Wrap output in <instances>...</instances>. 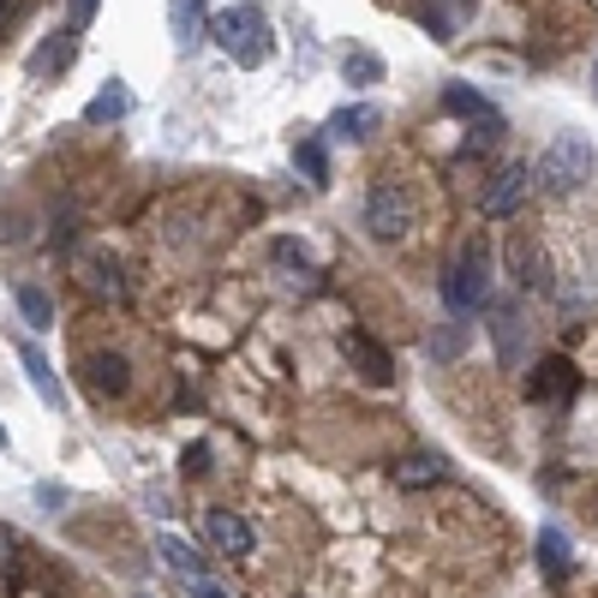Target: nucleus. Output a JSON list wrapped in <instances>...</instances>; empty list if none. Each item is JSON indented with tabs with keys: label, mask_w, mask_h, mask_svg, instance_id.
Returning a JSON list of instances; mask_svg holds the SVG:
<instances>
[{
	"label": "nucleus",
	"mask_w": 598,
	"mask_h": 598,
	"mask_svg": "<svg viewBox=\"0 0 598 598\" xmlns=\"http://www.w3.org/2000/svg\"><path fill=\"white\" fill-rule=\"evenodd\" d=\"M568 563H575L568 533L557 527V521H545V527H538V568H545L550 580H568Z\"/></svg>",
	"instance_id": "obj_16"
},
{
	"label": "nucleus",
	"mask_w": 598,
	"mask_h": 598,
	"mask_svg": "<svg viewBox=\"0 0 598 598\" xmlns=\"http://www.w3.org/2000/svg\"><path fill=\"white\" fill-rule=\"evenodd\" d=\"M503 264H508V275H515L521 287H538V294H545L550 287V275H545V252H538V245L527 240V233H515V240H508V252H503Z\"/></svg>",
	"instance_id": "obj_10"
},
{
	"label": "nucleus",
	"mask_w": 598,
	"mask_h": 598,
	"mask_svg": "<svg viewBox=\"0 0 598 598\" xmlns=\"http://www.w3.org/2000/svg\"><path fill=\"white\" fill-rule=\"evenodd\" d=\"M426 347H431V359H461V347H466V324H437Z\"/></svg>",
	"instance_id": "obj_25"
},
{
	"label": "nucleus",
	"mask_w": 598,
	"mask_h": 598,
	"mask_svg": "<svg viewBox=\"0 0 598 598\" xmlns=\"http://www.w3.org/2000/svg\"><path fill=\"white\" fill-rule=\"evenodd\" d=\"M377 120H384V114H377L371 102H354V108H335V114H329L324 133H329V138H371Z\"/></svg>",
	"instance_id": "obj_18"
},
{
	"label": "nucleus",
	"mask_w": 598,
	"mask_h": 598,
	"mask_svg": "<svg viewBox=\"0 0 598 598\" xmlns=\"http://www.w3.org/2000/svg\"><path fill=\"white\" fill-rule=\"evenodd\" d=\"M126 114H133V91H126V84H108V91L91 96L84 120H91V126H108V120H126Z\"/></svg>",
	"instance_id": "obj_19"
},
{
	"label": "nucleus",
	"mask_w": 598,
	"mask_h": 598,
	"mask_svg": "<svg viewBox=\"0 0 598 598\" xmlns=\"http://www.w3.org/2000/svg\"><path fill=\"white\" fill-rule=\"evenodd\" d=\"M156 550H162V563H168L180 580H198V575H203L198 550H192V545H180V538H156Z\"/></svg>",
	"instance_id": "obj_21"
},
{
	"label": "nucleus",
	"mask_w": 598,
	"mask_h": 598,
	"mask_svg": "<svg viewBox=\"0 0 598 598\" xmlns=\"http://www.w3.org/2000/svg\"><path fill=\"white\" fill-rule=\"evenodd\" d=\"M443 114H455V120H473V126H479V120H503V114L491 108V96L473 91V84H461V78L443 84Z\"/></svg>",
	"instance_id": "obj_13"
},
{
	"label": "nucleus",
	"mask_w": 598,
	"mask_h": 598,
	"mask_svg": "<svg viewBox=\"0 0 598 598\" xmlns=\"http://www.w3.org/2000/svg\"><path fill=\"white\" fill-rule=\"evenodd\" d=\"M0 12H7V0H0Z\"/></svg>",
	"instance_id": "obj_34"
},
{
	"label": "nucleus",
	"mask_w": 598,
	"mask_h": 598,
	"mask_svg": "<svg viewBox=\"0 0 598 598\" xmlns=\"http://www.w3.org/2000/svg\"><path fill=\"white\" fill-rule=\"evenodd\" d=\"M0 449H7V431H0Z\"/></svg>",
	"instance_id": "obj_33"
},
{
	"label": "nucleus",
	"mask_w": 598,
	"mask_h": 598,
	"mask_svg": "<svg viewBox=\"0 0 598 598\" xmlns=\"http://www.w3.org/2000/svg\"><path fill=\"white\" fill-rule=\"evenodd\" d=\"M443 479H449V461L443 455H407L396 466V485L401 491H426V485H443Z\"/></svg>",
	"instance_id": "obj_17"
},
{
	"label": "nucleus",
	"mask_w": 598,
	"mask_h": 598,
	"mask_svg": "<svg viewBox=\"0 0 598 598\" xmlns=\"http://www.w3.org/2000/svg\"><path fill=\"white\" fill-rule=\"evenodd\" d=\"M19 366H24V377H31V389L42 396V407H54L61 413V384H54V371H49V359H42V347L36 342H19Z\"/></svg>",
	"instance_id": "obj_15"
},
{
	"label": "nucleus",
	"mask_w": 598,
	"mask_h": 598,
	"mask_svg": "<svg viewBox=\"0 0 598 598\" xmlns=\"http://www.w3.org/2000/svg\"><path fill=\"white\" fill-rule=\"evenodd\" d=\"M96 7H102V0H72V31H84V24L96 19Z\"/></svg>",
	"instance_id": "obj_30"
},
{
	"label": "nucleus",
	"mask_w": 598,
	"mask_h": 598,
	"mask_svg": "<svg viewBox=\"0 0 598 598\" xmlns=\"http://www.w3.org/2000/svg\"><path fill=\"white\" fill-rule=\"evenodd\" d=\"M342 72H347V84H377V78H384V61H377L371 49H347Z\"/></svg>",
	"instance_id": "obj_23"
},
{
	"label": "nucleus",
	"mask_w": 598,
	"mask_h": 598,
	"mask_svg": "<svg viewBox=\"0 0 598 598\" xmlns=\"http://www.w3.org/2000/svg\"><path fill=\"white\" fill-rule=\"evenodd\" d=\"M12 563H19V533L0 527V575H12Z\"/></svg>",
	"instance_id": "obj_28"
},
{
	"label": "nucleus",
	"mask_w": 598,
	"mask_h": 598,
	"mask_svg": "<svg viewBox=\"0 0 598 598\" xmlns=\"http://www.w3.org/2000/svg\"><path fill=\"white\" fill-rule=\"evenodd\" d=\"M66 61H72V31H61L49 49L36 54V72H54V66H66Z\"/></svg>",
	"instance_id": "obj_27"
},
{
	"label": "nucleus",
	"mask_w": 598,
	"mask_h": 598,
	"mask_svg": "<svg viewBox=\"0 0 598 598\" xmlns=\"http://www.w3.org/2000/svg\"><path fill=\"white\" fill-rule=\"evenodd\" d=\"M203 527H210L216 550H228V557H245V550H252V527H245L233 508H210V515H203Z\"/></svg>",
	"instance_id": "obj_14"
},
{
	"label": "nucleus",
	"mask_w": 598,
	"mask_h": 598,
	"mask_svg": "<svg viewBox=\"0 0 598 598\" xmlns=\"http://www.w3.org/2000/svg\"><path fill=\"white\" fill-rule=\"evenodd\" d=\"M419 222V210H413V192H407L401 180H377L371 186V198H366V228H371V240H407Z\"/></svg>",
	"instance_id": "obj_4"
},
{
	"label": "nucleus",
	"mask_w": 598,
	"mask_h": 598,
	"mask_svg": "<svg viewBox=\"0 0 598 598\" xmlns=\"http://www.w3.org/2000/svg\"><path fill=\"white\" fill-rule=\"evenodd\" d=\"M210 36L222 42V54L228 61H240V66H264L270 61V19L258 7H222L210 19Z\"/></svg>",
	"instance_id": "obj_1"
},
{
	"label": "nucleus",
	"mask_w": 598,
	"mask_h": 598,
	"mask_svg": "<svg viewBox=\"0 0 598 598\" xmlns=\"http://www.w3.org/2000/svg\"><path fill=\"white\" fill-rule=\"evenodd\" d=\"M270 258H275V270H282L287 287H300V294H317V287H324V270H317V258L305 252L300 240H275Z\"/></svg>",
	"instance_id": "obj_7"
},
{
	"label": "nucleus",
	"mask_w": 598,
	"mask_h": 598,
	"mask_svg": "<svg viewBox=\"0 0 598 598\" xmlns=\"http://www.w3.org/2000/svg\"><path fill=\"white\" fill-rule=\"evenodd\" d=\"M72 270H78V287H84V294H91V300L126 305V275H120V264H114L108 252H84V258H78V264H72Z\"/></svg>",
	"instance_id": "obj_6"
},
{
	"label": "nucleus",
	"mask_w": 598,
	"mask_h": 598,
	"mask_svg": "<svg viewBox=\"0 0 598 598\" xmlns=\"http://www.w3.org/2000/svg\"><path fill=\"white\" fill-rule=\"evenodd\" d=\"M575 366H568V359H538L533 366V377H527V396L533 401H568L575 396Z\"/></svg>",
	"instance_id": "obj_11"
},
{
	"label": "nucleus",
	"mask_w": 598,
	"mask_h": 598,
	"mask_svg": "<svg viewBox=\"0 0 598 598\" xmlns=\"http://www.w3.org/2000/svg\"><path fill=\"white\" fill-rule=\"evenodd\" d=\"M497 335H503V359L515 366L521 359V312L515 305H497Z\"/></svg>",
	"instance_id": "obj_26"
},
{
	"label": "nucleus",
	"mask_w": 598,
	"mask_h": 598,
	"mask_svg": "<svg viewBox=\"0 0 598 598\" xmlns=\"http://www.w3.org/2000/svg\"><path fill=\"white\" fill-rule=\"evenodd\" d=\"M186 592H192V598H228L222 587H216V580L210 575H198V580H186Z\"/></svg>",
	"instance_id": "obj_31"
},
{
	"label": "nucleus",
	"mask_w": 598,
	"mask_h": 598,
	"mask_svg": "<svg viewBox=\"0 0 598 598\" xmlns=\"http://www.w3.org/2000/svg\"><path fill=\"white\" fill-rule=\"evenodd\" d=\"M592 96H598V61H592Z\"/></svg>",
	"instance_id": "obj_32"
},
{
	"label": "nucleus",
	"mask_w": 598,
	"mask_h": 598,
	"mask_svg": "<svg viewBox=\"0 0 598 598\" xmlns=\"http://www.w3.org/2000/svg\"><path fill=\"white\" fill-rule=\"evenodd\" d=\"M342 354L354 359V371L366 377V384H396V359H389L384 347L371 342V335H359V329L342 335Z\"/></svg>",
	"instance_id": "obj_8"
},
{
	"label": "nucleus",
	"mask_w": 598,
	"mask_h": 598,
	"mask_svg": "<svg viewBox=\"0 0 598 598\" xmlns=\"http://www.w3.org/2000/svg\"><path fill=\"white\" fill-rule=\"evenodd\" d=\"M533 174H538V186H545V192H557V198L575 192V186L592 174V144L580 138V133H557V138L545 144V156H538Z\"/></svg>",
	"instance_id": "obj_3"
},
{
	"label": "nucleus",
	"mask_w": 598,
	"mask_h": 598,
	"mask_svg": "<svg viewBox=\"0 0 598 598\" xmlns=\"http://www.w3.org/2000/svg\"><path fill=\"white\" fill-rule=\"evenodd\" d=\"M168 12H174V36H180V49L192 54L198 36H203V31H198V0H174Z\"/></svg>",
	"instance_id": "obj_24"
},
{
	"label": "nucleus",
	"mask_w": 598,
	"mask_h": 598,
	"mask_svg": "<svg viewBox=\"0 0 598 598\" xmlns=\"http://www.w3.org/2000/svg\"><path fill=\"white\" fill-rule=\"evenodd\" d=\"M443 305L455 317H466V312H485L491 305V252H485V240H473V245H461V258L443 270Z\"/></svg>",
	"instance_id": "obj_2"
},
{
	"label": "nucleus",
	"mask_w": 598,
	"mask_h": 598,
	"mask_svg": "<svg viewBox=\"0 0 598 598\" xmlns=\"http://www.w3.org/2000/svg\"><path fill=\"white\" fill-rule=\"evenodd\" d=\"M84 384H91V396H126V389H133V371H126L120 354H91L84 359Z\"/></svg>",
	"instance_id": "obj_12"
},
{
	"label": "nucleus",
	"mask_w": 598,
	"mask_h": 598,
	"mask_svg": "<svg viewBox=\"0 0 598 598\" xmlns=\"http://www.w3.org/2000/svg\"><path fill=\"white\" fill-rule=\"evenodd\" d=\"M294 168L305 174L312 186H324L329 180V156H324V138H300L294 144Z\"/></svg>",
	"instance_id": "obj_20"
},
{
	"label": "nucleus",
	"mask_w": 598,
	"mask_h": 598,
	"mask_svg": "<svg viewBox=\"0 0 598 598\" xmlns=\"http://www.w3.org/2000/svg\"><path fill=\"white\" fill-rule=\"evenodd\" d=\"M473 7L479 0H426V7H419V24H426L437 42H455L466 31V19H473Z\"/></svg>",
	"instance_id": "obj_9"
},
{
	"label": "nucleus",
	"mask_w": 598,
	"mask_h": 598,
	"mask_svg": "<svg viewBox=\"0 0 598 598\" xmlns=\"http://www.w3.org/2000/svg\"><path fill=\"white\" fill-rule=\"evenodd\" d=\"M186 473H210V449H203V443H192V449H186Z\"/></svg>",
	"instance_id": "obj_29"
},
{
	"label": "nucleus",
	"mask_w": 598,
	"mask_h": 598,
	"mask_svg": "<svg viewBox=\"0 0 598 598\" xmlns=\"http://www.w3.org/2000/svg\"><path fill=\"white\" fill-rule=\"evenodd\" d=\"M527 192H533V168L527 162H503L497 174H491V186H485V198H479V210L485 216H515L521 203H527Z\"/></svg>",
	"instance_id": "obj_5"
},
{
	"label": "nucleus",
	"mask_w": 598,
	"mask_h": 598,
	"mask_svg": "<svg viewBox=\"0 0 598 598\" xmlns=\"http://www.w3.org/2000/svg\"><path fill=\"white\" fill-rule=\"evenodd\" d=\"M12 300H19V312H24V324H31V329H49L54 324V300L42 294V287H19Z\"/></svg>",
	"instance_id": "obj_22"
}]
</instances>
